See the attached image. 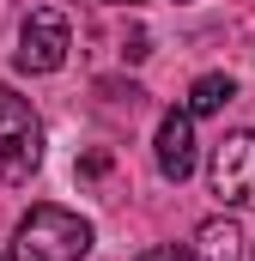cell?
Here are the masks:
<instances>
[{
	"label": "cell",
	"mask_w": 255,
	"mask_h": 261,
	"mask_svg": "<svg viewBox=\"0 0 255 261\" xmlns=\"http://www.w3.org/2000/svg\"><path fill=\"white\" fill-rule=\"evenodd\" d=\"M67 49H73V31H67L61 6H31L24 31H18V73H55L67 67Z\"/></svg>",
	"instance_id": "obj_3"
},
{
	"label": "cell",
	"mask_w": 255,
	"mask_h": 261,
	"mask_svg": "<svg viewBox=\"0 0 255 261\" xmlns=\"http://www.w3.org/2000/svg\"><path fill=\"white\" fill-rule=\"evenodd\" d=\"M231 97H237L231 73H200V79L189 85V103H183V110H189V116H219Z\"/></svg>",
	"instance_id": "obj_7"
},
{
	"label": "cell",
	"mask_w": 255,
	"mask_h": 261,
	"mask_svg": "<svg viewBox=\"0 0 255 261\" xmlns=\"http://www.w3.org/2000/svg\"><path fill=\"white\" fill-rule=\"evenodd\" d=\"M207 182L225 206H255V134L237 128L213 146V164H207Z\"/></svg>",
	"instance_id": "obj_4"
},
{
	"label": "cell",
	"mask_w": 255,
	"mask_h": 261,
	"mask_svg": "<svg viewBox=\"0 0 255 261\" xmlns=\"http://www.w3.org/2000/svg\"><path fill=\"white\" fill-rule=\"evenodd\" d=\"M43 164V122L18 91H0V182L18 189Z\"/></svg>",
	"instance_id": "obj_2"
},
{
	"label": "cell",
	"mask_w": 255,
	"mask_h": 261,
	"mask_svg": "<svg viewBox=\"0 0 255 261\" xmlns=\"http://www.w3.org/2000/svg\"><path fill=\"white\" fill-rule=\"evenodd\" d=\"M152 146H158V176L164 182H189L194 176V116L189 110H164Z\"/></svg>",
	"instance_id": "obj_5"
},
{
	"label": "cell",
	"mask_w": 255,
	"mask_h": 261,
	"mask_svg": "<svg viewBox=\"0 0 255 261\" xmlns=\"http://www.w3.org/2000/svg\"><path fill=\"white\" fill-rule=\"evenodd\" d=\"M104 6H128V12H134V6H146V0H104Z\"/></svg>",
	"instance_id": "obj_10"
},
{
	"label": "cell",
	"mask_w": 255,
	"mask_h": 261,
	"mask_svg": "<svg viewBox=\"0 0 255 261\" xmlns=\"http://www.w3.org/2000/svg\"><path fill=\"white\" fill-rule=\"evenodd\" d=\"M79 170H85V176H104V170H110V152H91V158H85Z\"/></svg>",
	"instance_id": "obj_9"
},
{
	"label": "cell",
	"mask_w": 255,
	"mask_h": 261,
	"mask_svg": "<svg viewBox=\"0 0 255 261\" xmlns=\"http://www.w3.org/2000/svg\"><path fill=\"white\" fill-rule=\"evenodd\" d=\"M0 261H12V255H0Z\"/></svg>",
	"instance_id": "obj_11"
},
{
	"label": "cell",
	"mask_w": 255,
	"mask_h": 261,
	"mask_svg": "<svg viewBox=\"0 0 255 261\" xmlns=\"http://www.w3.org/2000/svg\"><path fill=\"white\" fill-rule=\"evenodd\" d=\"M140 261H189V249H176V243H164V249H146Z\"/></svg>",
	"instance_id": "obj_8"
},
{
	"label": "cell",
	"mask_w": 255,
	"mask_h": 261,
	"mask_svg": "<svg viewBox=\"0 0 255 261\" xmlns=\"http://www.w3.org/2000/svg\"><path fill=\"white\" fill-rule=\"evenodd\" d=\"M91 249V219L67 213V206H31L12 231V261H79Z\"/></svg>",
	"instance_id": "obj_1"
},
{
	"label": "cell",
	"mask_w": 255,
	"mask_h": 261,
	"mask_svg": "<svg viewBox=\"0 0 255 261\" xmlns=\"http://www.w3.org/2000/svg\"><path fill=\"white\" fill-rule=\"evenodd\" d=\"M189 261H243V231L231 219H207L189 243Z\"/></svg>",
	"instance_id": "obj_6"
}]
</instances>
